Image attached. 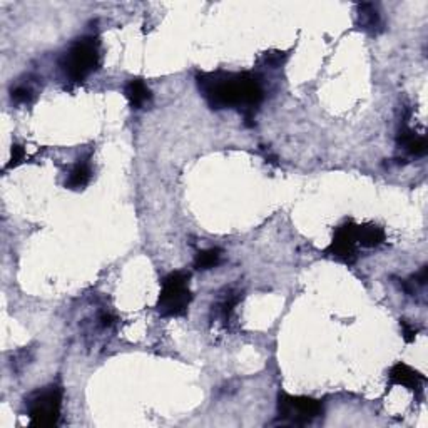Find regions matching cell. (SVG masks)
<instances>
[{
  "label": "cell",
  "mask_w": 428,
  "mask_h": 428,
  "mask_svg": "<svg viewBox=\"0 0 428 428\" xmlns=\"http://www.w3.org/2000/svg\"><path fill=\"white\" fill-rule=\"evenodd\" d=\"M199 93L214 111L238 109L246 126H253L255 111L265 99L260 79L250 72H199L196 76Z\"/></svg>",
  "instance_id": "obj_1"
},
{
  "label": "cell",
  "mask_w": 428,
  "mask_h": 428,
  "mask_svg": "<svg viewBox=\"0 0 428 428\" xmlns=\"http://www.w3.org/2000/svg\"><path fill=\"white\" fill-rule=\"evenodd\" d=\"M100 65V42L98 37L86 36L71 44L60 59V71L65 79L81 84Z\"/></svg>",
  "instance_id": "obj_2"
},
{
  "label": "cell",
  "mask_w": 428,
  "mask_h": 428,
  "mask_svg": "<svg viewBox=\"0 0 428 428\" xmlns=\"http://www.w3.org/2000/svg\"><path fill=\"white\" fill-rule=\"evenodd\" d=\"M191 274L187 272H173L161 283V293L157 298L156 309L164 318L186 316L187 308L193 301L189 290Z\"/></svg>",
  "instance_id": "obj_3"
},
{
  "label": "cell",
  "mask_w": 428,
  "mask_h": 428,
  "mask_svg": "<svg viewBox=\"0 0 428 428\" xmlns=\"http://www.w3.org/2000/svg\"><path fill=\"white\" fill-rule=\"evenodd\" d=\"M64 390L59 385H49L34 392L25 400L29 423L32 427H55L62 413Z\"/></svg>",
  "instance_id": "obj_4"
},
{
  "label": "cell",
  "mask_w": 428,
  "mask_h": 428,
  "mask_svg": "<svg viewBox=\"0 0 428 428\" xmlns=\"http://www.w3.org/2000/svg\"><path fill=\"white\" fill-rule=\"evenodd\" d=\"M325 413L323 401L312 396H293L286 392L278 393V420L281 425L305 427Z\"/></svg>",
  "instance_id": "obj_5"
},
{
  "label": "cell",
  "mask_w": 428,
  "mask_h": 428,
  "mask_svg": "<svg viewBox=\"0 0 428 428\" xmlns=\"http://www.w3.org/2000/svg\"><path fill=\"white\" fill-rule=\"evenodd\" d=\"M335 260L342 261L345 265H355L358 260V243H356V225L355 222H345L335 229L333 239L330 246L325 250Z\"/></svg>",
  "instance_id": "obj_6"
},
{
  "label": "cell",
  "mask_w": 428,
  "mask_h": 428,
  "mask_svg": "<svg viewBox=\"0 0 428 428\" xmlns=\"http://www.w3.org/2000/svg\"><path fill=\"white\" fill-rule=\"evenodd\" d=\"M388 380H390V387L401 385L412 390L418 396H422L423 385L427 382V378L422 373H418L417 370H413L407 363H401V361L392 366L390 373H388Z\"/></svg>",
  "instance_id": "obj_7"
},
{
  "label": "cell",
  "mask_w": 428,
  "mask_h": 428,
  "mask_svg": "<svg viewBox=\"0 0 428 428\" xmlns=\"http://www.w3.org/2000/svg\"><path fill=\"white\" fill-rule=\"evenodd\" d=\"M396 144L400 147H403L408 154L412 156H425L427 154V139L423 134H417L412 128H408L407 119H403L401 122L399 134H396Z\"/></svg>",
  "instance_id": "obj_8"
},
{
  "label": "cell",
  "mask_w": 428,
  "mask_h": 428,
  "mask_svg": "<svg viewBox=\"0 0 428 428\" xmlns=\"http://www.w3.org/2000/svg\"><path fill=\"white\" fill-rule=\"evenodd\" d=\"M124 94L129 100V106L133 109H136V111H139V109H142V107H146L152 99L151 89L147 87L146 82H144L142 79H139V77L131 79V81L124 87Z\"/></svg>",
  "instance_id": "obj_9"
},
{
  "label": "cell",
  "mask_w": 428,
  "mask_h": 428,
  "mask_svg": "<svg viewBox=\"0 0 428 428\" xmlns=\"http://www.w3.org/2000/svg\"><path fill=\"white\" fill-rule=\"evenodd\" d=\"M387 236L383 228H380L377 225H356V243L358 246L366 248H378L385 243Z\"/></svg>",
  "instance_id": "obj_10"
},
{
  "label": "cell",
  "mask_w": 428,
  "mask_h": 428,
  "mask_svg": "<svg viewBox=\"0 0 428 428\" xmlns=\"http://www.w3.org/2000/svg\"><path fill=\"white\" fill-rule=\"evenodd\" d=\"M91 179H93V168H91V163L86 159H81L79 163L74 164V168L69 173L67 179H65V187L72 191L84 189V187L89 185Z\"/></svg>",
  "instance_id": "obj_11"
},
{
  "label": "cell",
  "mask_w": 428,
  "mask_h": 428,
  "mask_svg": "<svg viewBox=\"0 0 428 428\" xmlns=\"http://www.w3.org/2000/svg\"><path fill=\"white\" fill-rule=\"evenodd\" d=\"M241 300H243V293L228 291L220 301H218L216 307H213V312H216V316L220 318L225 325H228L231 318H233L236 307H238Z\"/></svg>",
  "instance_id": "obj_12"
},
{
  "label": "cell",
  "mask_w": 428,
  "mask_h": 428,
  "mask_svg": "<svg viewBox=\"0 0 428 428\" xmlns=\"http://www.w3.org/2000/svg\"><path fill=\"white\" fill-rule=\"evenodd\" d=\"M358 19H360L361 29L370 34H377L382 27L380 14L373 4H363V6L358 7Z\"/></svg>",
  "instance_id": "obj_13"
},
{
  "label": "cell",
  "mask_w": 428,
  "mask_h": 428,
  "mask_svg": "<svg viewBox=\"0 0 428 428\" xmlns=\"http://www.w3.org/2000/svg\"><path fill=\"white\" fill-rule=\"evenodd\" d=\"M222 250L220 248H209V250L199 251L194 258V268L198 272H208V269L216 268L221 263Z\"/></svg>",
  "instance_id": "obj_14"
},
{
  "label": "cell",
  "mask_w": 428,
  "mask_h": 428,
  "mask_svg": "<svg viewBox=\"0 0 428 428\" xmlns=\"http://www.w3.org/2000/svg\"><path fill=\"white\" fill-rule=\"evenodd\" d=\"M34 89L32 86L29 84H19L15 87V89L11 91V98H12V102L15 104H29L30 100L34 99Z\"/></svg>",
  "instance_id": "obj_15"
},
{
  "label": "cell",
  "mask_w": 428,
  "mask_h": 428,
  "mask_svg": "<svg viewBox=\"0 0 428 428\" xmlns=\"http://www.w3.org/2000/svg\"><path fill=\"white\" fill-rule=\"evenodd\" d=\"M400 326L401 330H403V338L407 343H413L415 338H417L418 335V328L412 323H408L407 320H400Z\"/></svg>",
  "instance_id": "obj_16"
},
{
  "label": "cell",
  "mask_w": 428,
  "mask_h": 428,
  "mask_svg": "<svg viewBox=\"0 0 428 428\" xmlns=\"http://www.w3.org/2000/svg\"><path fill=\"white\" fill-rule=\"evenodd\" d=\"M25 159V149L22 146H19V144H14L12 146V157H11V163L7 164V169L11 168H17L22 161Z\"/></svg>",
  "instance_id": "obj_17"
},
{
  "label": "cell",
  "mask_w": 428,
  "mask_h": 428,
  "mask_svg": "<svg viewBox=\"0 0 428 428\" xmlns=\"http://www.w3.org/2000/svg\"><path fill=\"white\" fill-rule=\"evenodd\" d=\"M279 54H281V52H269V54L266 52L265 62L268 65H273V67H278V65L283 64V58Z\"/></svg>",
  "instance_id": "obj_18"
},
{
  "label": "cell",
  "mask_w": 428,
  "mask_h": 428,
  "mask_svg": "<svg viewBox=\"0 0 428 428\" xmlns=\"http://www.w3.org/2000/svg\"><path fill=\"white\" fill-rule=\"evenodd\" d=\"M116 318L112 316L111 313H102L100 314V325H102V328H109V326L114 325Z\"/></svg>",
  "instance_id": "obj_19"
}]
</instances>
